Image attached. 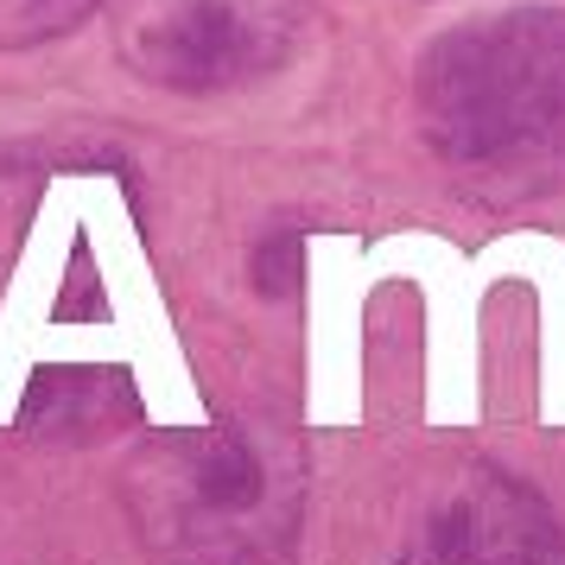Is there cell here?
<instances>
[{
    "instance_id": "obj_1",
    "label": "cell",
    "mask_w": 565,
    "mask_h": 565,
    "mask_svg": "<svg viewBox=\"0 0 565 565\" xmlns=\"http://www.w3.org/2000/svg\"><path fill=\"white\" fill-rule=\"evenodd\" d=\"M419 128L483 191L565 184V13L514 7L445 32L419 64Z\"/></svg>"
},
{
    "instance_id": "obj_2",
    "label": "cell",
    "mask_w": 565,
    "mask_h": 565,
    "mask_svg": "<svg viewBox=\"0 0 565 565\" xmlns=\"http://www.w3.org/2000/svg\"><path fill=\"white\" fill-rule=\"evenodd\" d=\"M311 20V0H115V52L134 77L184 96L274 71Z\"/></svg>"
},
{
    "instance_id": "obj_3",
    "label": "cell",
    "mask_w": 565,
    "mask_h": 565,
    "mask_svg": "<svg viewBox=\"0 0 565 565\" xmlns=\"http://www.w3.org/2000/svg\"><path fill=\"white\" fill-rule=\"evenodd\" d=\"M445 546L463 565H559L553 521L509 483H489L458 502V514H445Z\"/></svg>"
},
{
    "instance_id": "obj_4",
    "label": "cell",
    "mask_w": 565,
    "mask_h": 565,
    "mask_svg": "<svg viewBox=\"0 0 565 565\" xmlns=\"http://www.w3.org/2000/svg\"><path fill=\"white\" fill-rule=\"evenodd\" d=\"M103 0H0V52H26L83 26Z\"/></svg>"
},
{
    "instance_id": "obj_5",
    "label": "cell",
    "mask_w": 565,
    "mask_h": 565,
    "mask_svg": "<svg viewBox=\"0 0 565 565\" xmlns=\"http://www.w3.org/2000/svg\"><path fill=\"white\" fill-rule=\"evenodd\" d=\"M292 260H299V242H292V235H280V242H267V248H260V292H292V286H299V274H292Z\"/></svg>"
}]
</instances>
